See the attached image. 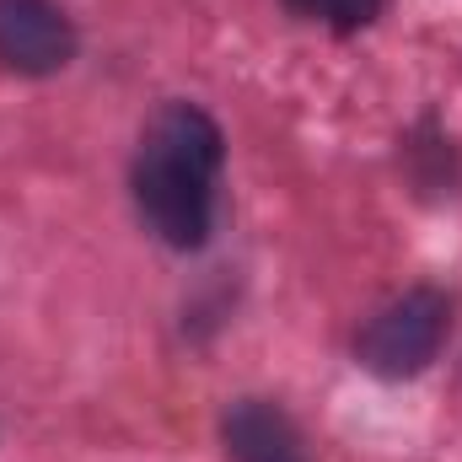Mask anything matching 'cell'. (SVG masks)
<instances>
[{"label":"cell","instance_id":"cell-2","mask_svg":"<svg viewBox=\"0 0 462 462\" xmlns=\"http://www.w3.org/2000/svg\"><path fill=\"white\" fill-rule=\"evenodd\" d=\"M447 334H452L447 291L409 285L403 296H393L382 312L365 318V328L355 334V360H360V371H371L382 382H409V376L430 371Z\"/></svg>","mask_w":462,"mask_h":462},{"label":"cell","instance_id":"cell-4","mask_svg":"<svg viewBox=\"0 0 462 462\" xmlns=\"http://www.w3.org/2000/svg\"><path fill=\"white\" fill-rule=\"evenodd\" d=\"M221 447L231 462H307L296 420L269 398H236L221 414Z\"/></svg>","mask_w":462,"mask_h":462},{"label":"cell","instance_id":"cell-5","mask_svg":"<svg viewBox=\"0 0 462 462\" xmlns=\"http://www.w3.org/2000/svg\"><path fill=\"white\" fill-rule=\"evenodd\" d=\"M403 167H409V183L425 194V199H447L462 189V156L457 140L436 124V118H420L414 134L403 140Z\"/></svg>","mask_w":462,"mask_h":462},{"label":"cell","instance_id":"cell-1","mask_svg":"<svg viewBox=\"0 0 462 462\" xmlns=\"http://www.w3.org/2000/svg\"><path fill=\"white\" fill-rule=\"evenodd\" d=\"M226 167V134L199 103H162L140 129L129 194L140 221L178 253H199L216 231V183Z\"/></svg>","mask_w":462,"mask_h":462},{"label":"cell","instance_id":"cell-3","mask_svg":"<svg viewBox=\"0 0 462 462\" xmlns=\"http://www.w3.org/2000/svg\"><path fill=\"white\" fill-rule=\"evenodd\" d=\"M76 22L54 0H0V65L16 76H60L76 60Z\"/></svg>","mask_w":462,"mask_h":462},{"label":"cell","instance_id":"cell-6","mask_svg":"<svg viewBox=\"0 0 462 462\" xmlns=\"http://www.w3.org/2000/svg\"><path fill=\"white\" fill-rule=\"evenodd\" d=\"M296 22H318V27H328V32H360V27H371L376 16H382V5L387 0H280Z\"/></svg>","mask_w":462,"mask_h":462}]
</instances>
